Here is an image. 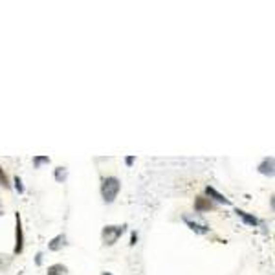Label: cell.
<instances>
[{"label":"cell","instance_id":"12","mask_svg":"<svg viewBox=\"0 0 275 275\" xmlns=\"http://www.w3.org/2000/svg\"><path fill=\"white\" fill-rule=\"evenodd\" d=\"M42 164H50V158L48 156H35L33 158V165H35V169H39Z\"/></svg>","mask_w":275,"mask_h":275},{"label":"cell","instance_id":"2","mask_svg":"<svg viewBox=\"0 0 275 275\" xmlns=\"http://www.w3.org/2000/svg\"><path fill=\"white\" fill-rule=\"evenodd\" d=\"M127 229V224H121V226H105L103 231H101V237H103V242L107 246H114L119 237L125 233Z\"/></svg>","mask_w":275,"mask_h":275},{"label":"cell","instance_id":"11","mask_svg":"<svg viewBox=\"0 0 275 275\" xmlns=\"http://www.w3.org/2000/svg\"><path fill=\"white\" fill-rule=\"evenodd\" d=\"M55 180L57 182H64L66 180V167H57L55 169Z\"/></svg>","mask_w":275,"mask_h":275},{"label":"cell","instance_id":"10","mask_svg":"<svg viewBox=\"0 0 275 275\" xmlns=\"http://www.w3.org/2000/svg\"><path fill=\"white\" fill-rule=\"evenodd\" d=\"M235 213H237V217H241V219L244 220L246 224H249V226H259V220L255 219L253 215H248L246 211H242V209H237Z\"/></svg>","mask_w":275,"mask_h":275},{"label":"cell","instance_id":"14","mask_svg":"<svg viewBox=\"0 0 275 275\" xmlns=\"http://www.w3.org/2000/svg\"><path fill=\"white\" fill-rule=\"evenodd\" d=\"M9 262H11V259L7 257V255H2L0 253V270H4L9 266Z\"/></svg>","mask_w":275,"mask_h":275},{"label":"cell","instance_id":"4","mask_svg":"<svg viewBox=\"0 0 275 275\" xmlns=\"http://www.w3.org/2000/svg\"><path fill=\"white\" fill-rule=\"evenodd\" d=\"M184 222H186L187 226H189V229H192L194 233H198V235H204V233H207V231H209V227H207L206 224H200V222L189 219V217H184Z\"/></svg>","mask_w":275,"mask_h":275},{"label":"cell","instance_id":"19","mask_svg":"<svg viewBox=\"0 0 275 275\" xmlns=\"http://www.w3.org/2000/svg\"><path fill=\"white\" fill-rule=\"evenodd\" d=\"M103 275H112V274H110V272H105V274Z\"/></svg>","mask_w":275,"mask_h":275},{"label":"cell","instance_id":"16","mask_svg":"<svg viewBox=\"0 0 275 275\" xmlns=\"http://www.w3.org/2000/svg\"><path fill=\"white\" fill-rule=\"evenodd\" d=\"M136 242H138V233H136V231H132V235H131V246H136Z\"/></svg>","mask_w":275,"mask_h":275},{"label":"cell","instance_id":"1","mask_svg":"<svg viewBox=\"0 0 275 275\" xmlns=\"http://www.w3.org/2000/svg\"><path fill=\"white\" fill-rule=\"evenodd\" d=\"M119 189H121L119 180L116 176H107V178H103V184H101V196H103L107 204H112L116 200Z\"/></svg>","mask_w":275,"mask_h":275},{"label":"cell","instance_id":"9","mask_svg":"<svg viewBox=\"0 0 275 275\" xmlns=\"http://www.w3.org/2000/svg\"><path fill=\"white\" fill-rule=\"evenodd\" d=\"M46 275H68V268L64 264H52L48 266Z\"/></svg>","mask_w":275,"mask_h":275},{"label":"cell","instance_id":"13","mask_svg":"<svg viewBox=\"0 0 275 275\" xmlns=\"http://www.w3.org/2000/svg\"><path fill=\"white\" fill-rule=\"evenodd\" d=\"M0 186L2 187H9V180H7V176H6V172H4V169L0 167Z\"/></svg>","mask_w":275,"mask_h":275},{"label":"cell","instance_id":"15","mask_svg":"<svg viewBox=\"0 0 275 275\" xmlns=\"http://www.w3.org/2000/svg\"><path fill=\"white\" fill-rule=\"evenodd\" d=\"M13 182H15V189H17V192H24V186H22V180L19 178V176H15L13 178Z\"/></svg>","mask_w":275,"mask_h":275},{"label":"cell","instance_id":"17","mask_svg":"<svg viewBox=\"0 0 275 275\" xmlns=\"http://www.w3.org/2000/svg\"><path fill=\"white\" fill-rule=\"evenodd\" d=\"M35 262H37V264H41V262H42V253H37V259H35Z\"/></svg>","mask_w":275,"mask_h":275},{"label":"cell","instance_id":"6","mask_svg":"<svg viewBox=\"0 0 275 275\" xmlns=\"http://www.w3.org/2000/svg\"><path fill=\"white\" fill-rule=\"evenodd\" d=\"M194 209L196 211H209V209H215V204L209 198L196 196V200H194Z\"/></svg>","mask_w":275,"mask_h":275},{"label":"cell","instance_id":"5","mask_svg":"<svg viewBox=\"0 0 275 275\" xmlns=\"http://www.w3.org/2000/svg\"><path fill=\"white\" fill-rule=\"evenodd\" d=\"M259 172L261 174H266V176H274V158L268 156V158H264L259 164Z\"/></svg>","mask_w":275,"mask_h":275},{"label":"cell","instance_id":"3","mask_svg":"<svg viewBox=\"0 0 275 275\" xmlns=\"http://www.w3.org/2000/svg\"><path fill=\"white\" fill-rule=\"evenodd\" d=\"M15 248H13V253L19 255L22 253L24 249V231H22V222H21V213H15Z\"/></svg>","mask_w":275,"mask_h":275},{"label":"cell","instance_id":"18","mask_svg":"<svg viewBox=\"0 0 275 275\" xmlns=\"http://www.w3.org/2000/svg\"><path fill=\"white\" fill-rule=\"evenodd\" d=\"M132 162H134V158H132V156H129V158H127V165H132Z\"/></svg>","mask_w":275,"mask_h":275},{"label":"cell","instance_id":"7","mask_svg":"<svg viewBox=\"0 0 275 275\" xmlns=\"http://www.w3.org/2000/svg\"><path fill=\"white\" fill-rule=\"evenodd\" d=\"M206 192H207V196H211V198H215L217 202H220V204H226V206H231V200L229 198H226L224 194H220L215 187H211V186H207L206 187Z\"/></svg>","mask_w":275,"mask_h":275},{"label":"cell","instance_id":"8","mask_svg":"<svg viewBox=\"0 0 275 275\" xmlns=\"http://www.w3.org/2000/svg\"><path fill=\"white\" fill-rule=\"evenodd\" d=\"M64 244H66V237H64V235H57V237H54V239L50 241L48 249L50 251H59Z\"/></svg>","mask_w":275,"mask_h":275}]
</instances>
